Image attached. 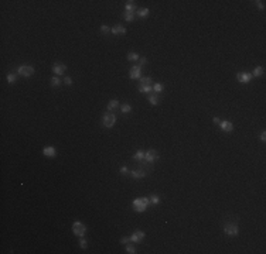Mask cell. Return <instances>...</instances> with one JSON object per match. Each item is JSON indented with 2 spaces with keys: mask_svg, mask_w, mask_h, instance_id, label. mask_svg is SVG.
I'll list each match as a JSON object with an SVG mask.
<instances>
[{
  "mask_svg": "<svg viewBox=\"0 0 266 254\" xmlns=\"http://www.w3.org/2000/svg\"><path fill=\"white\" fill-rule=\"evenodd\" d=\"M149 203H150V201L147 198H137V199L133 201V209L136 212H145L147 209Z\"/></svg>",
  "mask_w": 266,
  "mask_h": 254,
  "instance_id": "obj_1",
  "label": "cell"
},
{
  "mask_svg": "<svg viewBox=\"0 0 266 254\" xmlns=\"http://www.w3.org/2000/svg\"><path fill=\"white\" fill-rule=\"evenodd\" d=\"M115 123H116V115H113V113H111V112H108V113L103 115V117H102V124H103L106 129L113 127Z\"/></svg>",
  "mask_w": 266,
  "mask_h": 254,
  "instance_id": "obj_2",
  "label": "cell"
},
{
  "mask_svg": "<svg viewBox=\"0 0 266 254\" xmlns=\"http://www.w3.org/2000/svg\"><path fill=\"white\" fill-rule=\"evenodd\" d=\"M72 232H74V234L78 237H82L85 233H86V226L83 224L82 222H74L72 223Z\"/></svg>",
  "mask_w": 266,
  "mask_h": 254,
  "instance_id": "obj_3",
  "label": "cell"
},
{
  "mask_svg": "<svg viewBox=\"0 0 266 254\" xmlns=\"http://www.w3.org/2000/svg\"><path fill=\"white\" fill-rule=\"evenodd\" d=\"M17 73L24 76V78H30L34 75V67L31 65H20L17 68Z\"/></svg>",
  "mask_w": 266,
  "mask_h": 254,
  "instance_id": "obj_4",
  "label": "cell"
},
{
  "mask_svg": "<svg viewBox=\"0 0 266 254\" xmlns=\"http://www.w3.org/2000/svg\"><path fill=\"white\" fill-rule=\"evenodd\" d=\"M224 232L228 234V236H236L238 233H239V229H238V224L236 223H227L225 226H224Z\"/></svg>",
  "mask_w": 266,
  "mask_h": 254,
  "instance_id": "obj_5",
  "label": "cell"
},
{
  "mask_svg": "<svg viewBox=\"0 0 266 254\" xmlns=\"http://www.w3.org/2000/svg\"><path fill=\"white\" fill-rule=\"evenodd\" d=\"M129 78H130V79H140V78H142V67L133 65V67L129 69Z\"/></svg>",
  "mask_w": 266,
  "mask_h": 254,
  "instance_id": "obj_6",
  "label": "cell"
},
{
  "mask_svg": "<svg viewBox=\"0 0 266 254\" xmlns=\"http://www.w3.org/2000/svg\"><path fill=\"white\" fill-rule=\"evenodd\" d=\"M157 158H159V154H157L156 150H153V148L147 150L146 154H145V160H146V162H149V164H153L154 161H157Z\"/></svg>",
  "mask_w": 266,
  "mask_h": 254,
  "instance_id": "obj_7",
  "label": "cell"
},
{
  "mask_svg": "<svg viewBox=\"0 0 266 254\" xmlns=\"http://www.w3.org/2000/svg\"><path fill=\"white\" fill-rule=\"evenodd\" d=\"M236 78H238V82H241V84H249L250 81H252V73H248V72H239L238 75H236Z\"/></svg>",
  "mask_w": 266,
  "mask_h": 254,
  "instance_id": "obj_8",
  "label": "cell"
},
{
  "mask_svg": "<svg viewBox=\"0 0 266 254\" xmlns=\"http://www.w3.org/2000/svg\"><path fill=\"white\" fill-rule=\"evenodd\" d=\"M219 129L225 133H231L233 130V124L232 121H228V120H221L219 121Z\"/></svg>",
  "mask_w": 266,
  "mask_h": 254,
  "instance_id": "obj_9",
  "label": "cell"
},
{
  "mask_svg": "<svg viewBox=\"0 0 266 254\" xmlns=\"http://www.w3.org/2000/svg\"><path fill=\"white\" fill-rule=\"evenodd\" d=\"M51 69H52V73H55V75H62V73H65L66 65L65 64H60V62H57V64H54V65L51 67Z\"/></svg>",
  "mask_w": 266,
  "mask_h": 254,
  "instance_id": "obj_10",
  "label": "cell"
},
{
  "mask_svg": "<svg viewBox=\"0 0 266 254\" xmlns=\"http://www.w3.org/2000/svg\"><path fill=\"white\" fill-rule=\"evenodd\" d=\"M145 236H146V234H145V232H142V230H136L134 233H132V236L129 237V239H130V241H132V243H140V241L145 239Z\"/></svg>",
  "mask_w": 266,
  "mask_h": 254,
  "instance_id": "obj_11",
  "label": "cell"
},
{
  "mask_svg": "<svg viewBox=\"0 0 266 254\" xmlns=\"http://www.w3.org/2000/svg\"><path fill=\"white\" fill-rule=\"evenodd\" d=\"M129 175L132 178H134V179H142V178H145L147 175V171L146 169H134V171H130Z\"/></svg>",
  "mask_w": 266,
  "mask_h": 254,
  "instance_id": "obj_12",
  "label": "cell"
},
{
  "mask_svg": "<svg viewBox=\"0 0 266 254\" xmlns=\"http://www.w3.org/2000/svg\"><path fill=\"white\" fill-rule=\"evenodd\" d=\"M43 154H44L45 157H48V158H54V157L57 155V150H55L52 146H47V147L43 148Z\"/></svg>",
  "mask_w": 266,
  "mask_h": 254,
  "instance_id": "obj_13",
  "label": "cell"
},
{
  "mask_svg": "<svg viewBox=\"0 0 266 254\" xmlns=\"http://www.w3.org/2000/svg\"><path fill=\"white\" fill-rule=\"evenodd\" d=\"M111 33L113 34V35H120V34H126V28H125L123 26H120V24H116V26H113V27L111 28Z\"/></svg>",
  "mask_w": 266,
  "mask_h": 254,
  "instance_id": "obj_14",
  "label": "cell"
},
{
  "mask_svg": "<svg viewBox=\"0 0 266 254\" xmlns=\"http://www.w3.org/2000/svg\"><path fill=\"white\" fill-rule=\"evenodd\" d=\"M149 9H146V7H142V9H139L137 11H136V14H137V17H140V18H147L149 17Z\"/></svg>",
  "mask_w": 266,
  "mask_h": 254,
  "instance_id": "obj_15",
  "label": "cell"
},
{
  "mask_svg": "<svg viewBox=\"0 0 266 254\" xmlns=\"http://www.w3.org/2000/svg\"><path fill=\"white\" fill-rule=\"evenodd\" d=\"M125 10H126V11H129V13H134V10H136V3L132 1V0L126 1V4H125Z\"/></svg>",
  "mask_w": 266,
  "mask_h": 254,
  "instance_id": "obj_16",
  "label": "cell"
},
{
  "mask_svg": "<svg viewBox=\"0 0 266 254\" xmlns=\"http://www.w3.org/2000/svg\"><path fill=\"white\" fill-rule=\"evenodd\" d=\"M119 100L117 99H112V100H109V103H108V112H112V110H115V109H117L119 107Z\"/></svg>",
  "mask_w": 266,
  "mask_h": 254,
  "instance_id": "obj_17",
  "label": "cell"
},
{
  "mask_svg": "<svg viewBox=\"0 0 266 254\" xmlns=\"http://www.w3.org/2000/svg\"><path fill=\"white\" fill-rule=\"evenodd\" d=\"M153 90V86L151 85H139V92L140 93H150Z\"/></svg>",
  "mask_w": 266,
  "mask_h": 254,
  "instance_id": "obj_18",
  "label": "cell"
},
{
  "mask_svg": "<svg viewBox=\"0 0 266 254\" xmlns=\"http://www.w3.org/2000/svg\"><path fill=\"white\" fill-rule=\"evenodd\" d=\"M145 154L146 152L143 151V150H137V151L134 152V155H133V160L134 161H143L145 160Z\"/></svg>",
  "mask_w": 266,
  "mask_h": 254,
  "instance_id": "obj_19",
  "label": "cell"
},
{
  "mask_svg": "<svg viewBox=\"0 0 266 254\" xmlns=\"http://www.w3.org/2000/svg\"><path fill=\"white\" fill-rule=\"evenodd\" d=\"M263 72H265L263 67H256L255 69H253V72H252V76H256V78H259V76H262V75H263Z\"/></svg>",
  "mask_w": 266,
  "mask_h": 254,
  "instance_id": "obj_20",
  "label": "cell"
},
{
  "mask_svg": "<svg viewBox=\"0 0 266 254\" xmlns=\"http://www.w3.org/2000/svg\"><path fill=\"white\" fill-rule=\"evenodd\" d=\"M120 112L122 113H130L132 112V106L129 103H122L120 104Z\"/></svg>",
  "mask_w": 266,
  "mask_h": 254,
  "instance_id": "obj_21",
  "label": "cell"
},
{
  "mask_svg": "<svg viewBox=\"0 0 266 254\" xmlns=\"http://www.w3.org/2000/svg\"><path fill=\"white\" fill-rule=\"evenodd\" d=\"M50 85L52 88H58V86L61 85V79H60L58 76H52L50 79Z\"/></svg>",
  "mask_w": 266,
  "mask_h": 254,
  "instance_id": "obj_22",
  "label": "cell"
},
{
  "mask_svg": "<svg viewBox=\"0 0 266 254\" xmlns=\"http://www.w3.org/2000/svg\"><path fill=\"white\" fill-rule=\"evenodd\" d=\"M128 61H130V62H136V61H139V55H137V52L130 51V52L128 54Z\"/></svg>",
  "mask_w": 266,
  "mask_h": 254,
  "instance_id": "obj_23",
  "label": "cell"
},
{
  "mask_svg": "<svg viewBox=\"0 0 266 254\" xmlns=\"http://www.w3.org/2000/svg\"><path fill=\"white\" fill-rule=\"evenodd\" d=\"M17 75L18 73H7V76H6V79H7V82L9 84H16V81H17Z\"/></svg>",
  "mask_w": 266,
  "mask_h": 254,
  "instance_id": "obj_24",
  "label": "cell"
},
{
  "mask_svg": "<svg viewBox=\"0 0 266 254\" xmlns=\"http://www.w3.org/2000/svg\"><path fill=\"white\" fill-rule=\"evenodd\" d=\"M123 18L128 21V23H132L133 20L136 18V16H134V13H129V11H125V14H123Z\"/></svg>",
  "mask_w": 266,
  "mask_h": 254,
  "instance_id": "obj_25",
  "label": "cell"
},
{
  "mask_svg": "<svg viewBox=\"0 0 266 254\" xmlns=\"http://www.w3.org/2000/svg\"><path fill=\"white\" fill-rule=\"evenodd\" d=\"M149 201H150V203H151V205L157 206V205L160 203V196H159V195H151V196L149 198Z\"/></svg>",
  "mask_w": 266,
  "mask_h": 254,
  "instance_id": "obj_26",
  "label": "cell"
},
{
  "mask_svg": "<svg viewBox=\"0 0 266 254\" xmlns=\"http://www.w3.org/2000/svg\"><path fill=\"white\" fill-rule=\"evenodd\" d=\"M163 89H164V86L160 84V82H156V84L153 85V90H154L156 93H160V92H163Z\"/></svg>",
  "mask_w": 266,
  "mask_h": 254,
  "instance_id": "obj_27",
  "label": "cell"
},
{
  "mask_svg": "<svg viewBox=\"0 0 266 254\" xmlns=\"http://www.w3.org/2000/svg\"><path fill=\"white\" fill-rule=\"evenodd\" d=\"M149 102H150V104H153V106H157V104H159V98H157V95H150V96H149Z\"/></svg>",
  "mask_w": 266,
  "mask_h": 254,
  "instance_id": "obj_28",
  "label": "cell"
},
{
  "mask_svg": "<svg viewBox=\"0 0 266 254\" xmlns=\"http://www.w3.org/2000/svg\"><path fill=\"white\" fill-rule=\"evenodd\" d=\"M153 79L150 76H146V78H140V84L142 85H151Z\"/></svg>",
  "mask_w": 266,
  "mask_h": 254,
  "instance_id": "obj_29",
  "label": "cell"
},
{
  "mask_svg": "<svg viewBox=\"0 0 266 254\" xmlns=\"http://www.w3.org/2000/svg\"><path fill=\"white\" fill-rule=\"evenodd\" d=\"M100 33L102 34L111 33V27H109V26H106V24H102V26H100Z\"/></svg>",
  "mask_w": 266,
  "mask_h": 254,
  "instance_id": "obj_30",
  "label": "cell"
},
{
  "mask_svg": "<svg viewBox=\"0 0 266 254\" xmlns=\"http://www.w3.org/2000/svg\"><path fill=\"white\" fill-rule=\"evenodd\" d=\"M126 253L134 254V253H137V251H136V249H134V246H133V244H128V246H126Z\"/></svg>",
  "mask_w": 266,
  "mask_h": 254,
  "instance_id": "obj_31",
  "label": "cell"
},
{
  "mask_svg": "<svg viewBox=\"0 0 266 254\" xmlns=\"http://www.w3.org/2000/svg\"><path fill=\"white\" fill-rule=\"evenodd\" d=\"M119 172H120V175H128V174H130V171L128 169V167H120Z\"/></svg>",
  "mask_w": 266,
  "mask_h": 254,
  "instance_id": "obj_32",
  "label": "cell"
},
{
  "mask_svg": "<svg viewBox=\"0 0 266 254\" xmlns=\"http://www.w3.org/2000/svg\"><path fill=\"white\" fill-rule=\"evenodd\" d=\"M146 64H147V58H146V57L139 58V67H143V65H146Z\"/></svg>",
  "mask_w": 266,
  "mask_h": 254,
  "instance_id": "obj_33",
  "label": "cell"
},
{
  "mask_svg": "<svg viewBox=\"0 0 266 254\" xmlns=\"http://www.w3.org/2000/svg\"><path fill=\"white\" fill-rule=\"evenodd\" d=\"M79 247H81V249H86V247H88V241H86L85 239H81V240H79Z\"/></svg>",
  "mask_w": 266,
  "mask_h": 254,
  "instance_id": "obj_34",
  "label": "cell"
},
{
  "mask_svg": "<svg viewBox=\"0 0 266 254\" xmlns=\"http://www.w3.org/2000/svg\"><path fill=\"white\" fill-rule=\"evenodd\" d=\"M255 4L261 9V10H263L265 9V1H262V0H258V1H255Z\"/></svg>",
  "mask_w": 266,
  "mask_h": 254,
  "instance_id": "obj_35",
  "label": "cell"
},
{
  "mask_svg": "<svg viewBox=\"0 0 266 254\" xmlns=\"http://www.w3.org/2000/svg\"><path fill=\"white\" fill-rule=\"evenodd\" d=\"M64 84L68 85V86H71V85H72V79H71L69 76H65V78H64Z\"/></svg>",
  "mask_w": 266,
  "mask_h": 254,
  "instance_id": "obj_36",
  "label": "cell"
},
{
  "mask_svg": "<svg viewBox=\"0 0 266 254\" xmlns=\"http://www.w3.org/2000/svg\"><path fill=\"white\" fill-rule=\"evenodd\" d=\"M128 241H130L129 237H122L120 239V244H128Z\"/></svg>",
  "mask_w": 266,
  "mask_h": 254,
  "instance_id": "obj_37",
  "label": "cell"
},
{
  "mask_svg": "<svg viewBox=\"0 0 266 254\" xmlns=\"http://www.w3.org/2000/svg\"><path fill=\"white\" fill-rule=\"evenodd\" d=\"M261 140H262V141H265L266 140V133L265 131H262V133H261Z\"/></svg>",
  "mask_w": 266,
  "mask_h": 254,
  "instance_id": "obj_38",
  "label": "cell"
},
{
  "mask_svg": "<svg viewBox=\"0 0 266 254\" xmlns=\"http://www.w3.org/2000/svg\"><path fill=\"white\" fill-rule=\"evenodd\" d=\"M219 121H221V120H219V117H214V123L219 124Z\"/></svg>",
  "mask_w": 266,
  "mask_h": 254,
  "instance_id": "obj_39",
  "label": "cell"
}]
</instances>
